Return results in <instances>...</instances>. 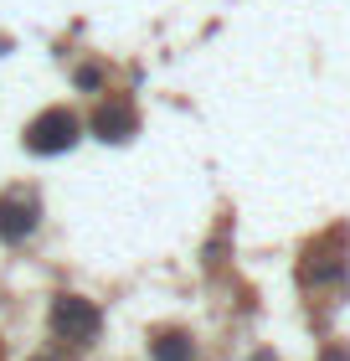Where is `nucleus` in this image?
Segmentation results:
<instances>
[{
  "mask_svg": "<svg viewBox=\"0 0 350 361\" xmlns=\"http://www.w3.org/2000/svg\"><path fill=\"white\" fill-rule=\"evenodd\" d=\"M37 217H42V207H37L31 191H6L0 196V238L6 243H26L37 233Z\"/></svg>",
  "mask_w": 350,
  "mask_h": 361,
  "instance_id": "7ed1b4c3",
  "label": "nucleus"
},
{
  "mask_svg": "<svg viewBox=\"0 0 350 361\" xmlns=\"http://www.w3.org/2000/svg\"><path fill=\"white\" fill-rule=\"evenodd\" d=\"M253 361H278V356H273V351H258V356H253Z\"/></svg>",
  "mask_w": 350,
  "mask_h": 361,
  "instance_id": "6e6552de",
  "label": "nucleus"
},
{
  "mask_svg": "<svg viewBox=\"0 0 350 361\" xmlns=\"http://www.w3.org/2000/svg\"><path fill=\"white\" fill-rule=\"evenodd\" d=\"M320 361H350V351H345V346H330V351H325Z\"/></svg>",
  "mask_w": 350,
  "mask_h": 361,
  "instance_id": "0eeeda50",
  "label": "nucleus"
},
{
  "mask_svg": "<svg viewBox=\"0 0 350 361\" xmlns=\"http://www.w3.org/2000/svg\"><path fill=\"white\" fill-rule=\"evenodd\" d=\"M77 83H82V88H98L104 78H98V68H82V73H77Z\"/></svg>",
  "mask_w": 350,
  "mask_h": 361,
  "instance_id": "423d86ee",
  "label": "nucleus"
},
{
  "mask_svg": "<svg viewBox=\"0 0 350 361\" xmlns=\"http://www.w3.org/2000/svg\"><path fill=\"white\" fill-rule=\"evenodd\" d=\"M98 325H104V315L82 300V294H57L52 305V331L62 341H73V346H93L98 341Z\"/></svg>",
  "mask_w": 350,
  "mask_h": 361,
  "instance_id": "f257e3e1",
  "label": "nucleus"
},
{
  "mask_svg": "<svg viewBox=\"0 0 350 361\" xmlns=\"http://www.w3.org/2000/svg\"><path fill=\"white\" fill-rule=\"evenodd\" d=\"M149 351H155V361H191V356H196L191 336H180V331H165V336H160Z\"/></svg>",
  "mask_w": 350,
  "mask_h": 361,
  "instance_id": "39448f33",
  "label": "nucleus"
},
{
  "mask_svg": "<svg viewBox=\"0 0 350 361\" xmlns=\"http://www.w3.org/2000/svg\"><path fill=\"white\" fill-rule=\"evenodd\" d=\"M135 124H139V119H135V109H129L124 98H108V104L93 114V129H98V140H113V145L135 135Z\"/></svg>",
  "mask_w": 350,
  "mask_h": 361,
  "instance_id": "20e7f679",
  "label": "nucleus"
},
{
  "mask_svg": "<svg viewBox=\"0 0 350 361\" xmlns=\"http://www.w3.org/2000/svg\"><path fill=\"white\" fill-rule=\"evenodd\" d=\"M77 145V119L68 109H46L26 124V150L31 155H62Z\"/></svg>",
  "mask_w": 350,
  "mask_h": 361,
  "instance_id": "f03ea898",
  "label": "nucleus"
}]
</instances>
